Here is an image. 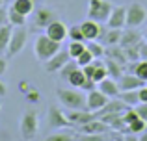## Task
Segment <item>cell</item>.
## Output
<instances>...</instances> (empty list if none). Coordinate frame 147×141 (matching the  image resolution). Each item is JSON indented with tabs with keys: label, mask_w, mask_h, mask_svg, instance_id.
<instances>
[{
	"label": "cell",
	"mask_w": 147,
	"mask_h": 141,
	"mask_svg": "<svg viewBox=\"0 0 147 141\" xmlns=\"http://www.w3.org/2000/svg\"><path fill=\"white\" fill-rule=\"evenodd\" d=\"M142 41V35L136 32L134 28H129L127 32H123L121 35V43H119V47L121 48H129V47H136L138 43Z\"/></svg>",
	"instance_id": "ac0fdd59"
},
{
	"label": "cell",
	"mask_w": 147,
	"mask_h": 141,
	"mask_svg": "<svg viewBox=\"0 0 147 141\" xmlns=\"http://www.w3.org/2000/svg\"><path fill=\"white\" fill-rule=\"evenodd\" d=\"M43 141H76V136L73 132H54L47 136Z\"/></svg>",
	"instance_id": "f546056e"
},
{
	"label": "cell",
	"mask_w": 147,
	"mask_h": 141,
	"mask_svg": "<svg viewBox=\"0 0 147 141\" xmlns=\"http://www.w3.org/2000/svg\"><path fill=\"white\" fill-rule=\"evenodd\" d=\"M93 59H95V58H93V54H91V52L86 48V50H84L82 54H80L78 58L75 59V61H76V65H78V67H86V65H90Z\"/></svg>",
	"instance_id": "1f68e13d"
},
{
	"label": "cell",
	"mask_w": 147,
	"mask_h": 141,
	"mask_svg": "<svg viewBox=\"0 0 147 141\" xmlns=\"http://www.w3.org/2000/svg\"><path fill=\"white\" fill-rule=\"evenodd\" d=\"M134 108H136V112H138V117L144 119L145 123H147V102H140V104L134 106Z\"/></svg>",
	"instance_id": "8d00e7d4"
},
{
	"label": "cell",
	"mask_w": 147,
	"mask_h": 141,
	"mask_svg": "<svg viewBox=\"0 0 147 141\" xmlns=\"http://www.w3.org/2000/svg\"><path fill=\"white\" fill-rule=\"evenodd\" d=\"M106 26L108 28H117L123 30L127 26V6H115L112 7L110 15L106 19Z\"/></svg>",
	"instance_id": "9c48e42d"
},
{
	"label": "cell",
	"mask_w": 147,
	"mask_h": 141,
	"mask_svg": "<svg viewBox=\"0 0 147 141\" xmlns=\"http://www.w3.org/2000/svg\"><path fill=\"white\" fill-rule=\"evenodd\" d=\"M28 89H30V86H28V82H26V80H24V82L21 84V91H22V93H26V91H28Z\"/></svg>",
	"instance_id": "f6af8a7d"
},
{
	"label": "cell",
	"mask_w": 147,
	"mask_h": 141,
	"mask_svg": "<svg viewBox=\"0 0 147 141\" xmlns=\"http://www.w3.org/2000/svg\"><path fill=\"white\" fill-rule=\"evenodd\" d=\"M69 39H71V41H86L80 24H75V26H71V28H69Z\"/></svg>",
	"instance_id": "d6a6232c"
},
{
	"label": "cell",
	"mask_w": 147,
	"mask_h": 141,
	"mask_svg": "<svg viewBox=\"0 0 147 141\" xmlns=\"http://www.w3.org/2000/svg\"><path fill=\"white\" fill-rule=\"evenodd\" d=\"M71 61V56H69L67 50H58L56 54L52 56L50 59H47L45 61V69H47V72H60L61 67H65L67 63Z\"/></svg>",
	"instance_id": "30bf717a"
},
{
	"label": "cell",
	"mask_w": 147,
	"mask_h": 141,
	"mask_svg": "<svg viewBox=\"0 0 147 141\" xmlns=\"http://www.w3.org/2000/svg\"><path fill=\"white\" fill-rule=\"evenodd\" d=\"M80 28H82V33L86 37V41H97V39L100 41V37L104 35L100 24L97 21H93V19H86L84 22H80Z\"/></svg>",
	"instance_id": "7c38bea8"
},
{
	"label": "cell",
	"mask_w": 147,
	"mask_h": 141,
	"mask_svg": "<svg viewBox=\"0 0 147 141\" xmlns=\"http://www.w3.org/2000/svg\"><path fill=\"white\" fill-rule=\"evenodd\" d=\"M11 32H13V26H11L9 22H7V24H4V26H0V52H6L7 50Z\"/></svg>",
	"instance_id": "d4e9b609"
},
{
	"label": "cell",
	"mask_w": 147,
	"mask_h": 141,
	"mask_svg": "<svg viewBox=\"0 0 147 141\" xmlns=\"http://www.w3.org/2000/svg\"><path fill=\"white\" fill-rule=\"evenodd\" d=\"M93 65H95V71H93V82H100V80H104L108 76V71H106V63H104V59H93Z\"/></svg>",
	"instance_id": "484cf974"
},
{
	"label": "cell",
	"mask_w": 147,
	"mask_h": 141,
	"mask_svg": "<svg viewBox=\"0 0 147 141\" xmlns=\"http://www.w3.org/2000/svg\"><path fill=\"white\" fill-rule=\"evenodd\" d=\"M88 80V76L84 74V71H82V67H76L75 71L71 72V74L67 76V80L65 82H69L71 84V87H76V89H82V86H84V82Z\"/></svg>",
	"instance_id": "ffe728a7"
},
{
	"label": "cell",
	"mask_w": 147,
	"mask_h": 141,
	"mask_svg": "<svg viewBox=\"0 0 147 141\" xmlns=\"http://www.w3.org/2000/svg\"><path fill=\"white\" fill-rule=\"evenodd\" d=\"M145 130H147V123H145L144 119H140V117L134 119L132 123L127 126V132H132V134H138V136H140L142 132H145Z\"/></svg>",
	"instance_id": "4dcf8cb0"
},
{
	"label": "cell",
	"mask_w": 147,
	"mask_h": 141,
	"mask_svg": "<svg viewBox=\"0 0 147 141\" xmlns=\"http://www.w3.org/2000/svg\"><path fill=\"white\" fill-rule=\"evenodd\" d=\"M60 48H61V43L50 39L47 33H43V35L36 37V43H34V54H36V58L39 59V61L45 63L47 59L52 58Z\"/></svg>",
	"instance_id": "6da1fadb"
},
{
	"label": "cell",
	"mask_w": 147,
	"mask_h": 141,
	"mask_svg": "<svg viewBox=\"0 0 147 141\" xmlns=\"http://www.w3.org/2000/svg\"><path fill=\"white\" fill-rule=\"evenodd\" d=\"M144 37H145V41H147V30H145V35H144Z\"/></svg>",
	"instance_id": "c3c4849f"
},
{
	"label": "cell",
	"mask_w": 147,
	"mask_h": 141,
	"mask_svg": "<svg viewBox=\"0 0 147 141\" xmlns=\"http://www.w3.org/2000/svg\"><path fill=\"white\" fill-rule=\"evenodd\" d=\"M4 2H7V0H4Z\"/></svg>",
	"instance_id": "f907efd6"
},
{
	"label": "cell",
	"mask_w": 147,
	"mask_h": 141,
	"mask_svg": "<svg viewBox=\"0 0 147 141\" xmlns=\"http://www.w3.org/2000/svg\"><path fill=\"white\" fill-rule=\"evenodd\" d=\"M76 130L80 134H106L108 124L102 119H93V121H88V123L76 126Z\"/></svg>",
	"instance_id": "2e32d148"
},
{
	"label": "cell",
	"mask_w": 147,
	"mask_h": 141,
	"mask_svg": "<svg viewBox=\"0 0 147 141\" xmlns=\"http://www.w3.org/2000/svg\"><path fill=\"white\" fill-rule=\"evenodd\" d=\"M11 7L28 17V15H32L34 11H36V2H34V0H13Z\"/></svg>",
	"instance_id": "44dd1931"
},
{
	"label": "cell",
	"mask_w": 147,
	"mask_h": 141,
	"mask_svg": "<svg viewBox=\"0 0 147 141\" xmlns=\"http://www.w3.org/2000/svg\"><path fill=\"white\" fill-rule=\"evenodd\" d=\"M138 138H140V141H147V130H145V132H142Z\"/></svg>",
	"instance_id": "bcb514c9"
},
{
	"label": "cell",
	"mask_w": 147,
	"mask_h": 141,
	"mask_svg": "<svg viewBox=\"0 0 147 141\" xmlns=\"http://www.w3.org/2000/svg\"><path fill=\"white\" fill-rule=\"evenodd\" d=\"M123 141H140V138H138V134L127 132V134H123Z\"/></svg>",
	"instance_id": "b9f144b4"
},
{
	"label": "cell",
	"mask_w": 147,
	"mask_h": 141,
	"mask_svg": "<svg viewBox=\"0 0 147 141\" xmlns=\"http://www.w3.org/2000/svg\"><path fill=\"white\" fill-rule=\"evenodd\" d=\"M45 33H47L50 39L58 41V43H63V41L69 37V28L60 21V19H56V21H52L47 28H45Z\"/></svg>",
	"instance_id": "8fae6325"
},
{
	"label": "cell",
	"mask_w": 147,
	"mask_h": 141,
	"mask_svg": "<svg viewBox=\"0 0 147 141\" xmlns=\"http://www.w3.org/2000/svg\"><path fill=\"white\" fill-rule=\"evenodd\" d=\"M84 50H86V41H71L67 47V52L71 56V59H76Z\"/></svg>",
	"instance_id": "f1b7e54d"
},
{
	"label": "cell",
	"mask_w": 147,
	"mask_h": 141,
	"mask_svg": "<svg viewBox=\"0 0 147 141\" xmlns=\"http://www.w3.org/2000/svg\"><path fill=\"white\" fill-rule=\"evenodd\" d=\"M7 21H9L11 26H24L26 24V15L19 13L13 7H7Z\"/></svg>",
	"instance_id": "83f0119b"
},
{
	"label": "cell",
	"mask_w": 147,
	"mask_h": 141,
	"mask_svg": "<svg viewBox=\"0 0 147 141\" xmlns=\"http://www.w3.org/2000/svg\"><path fill=\"white\" fill-rule=\"evenodd\" d=\"M108 100H110V98H108L106 95L99 89V87H95V89L88 91V95H86V110L97 113L100 108H104V106H106Z\"/></svg>",
	"instance_id": "ba28073f"
},
{
	"label": "cell",
	"mask_w": 147,
	"mask_h": 141,
	"mask_svg": "<svg viewBox=\"0 0 147 141\" xmlns=\"http://www.w3.org/2000/svg\"><path fill=\"white\" fill-rule=\"evenodd\" d=\"M26 39H28V32H26L24 26H13V32H11V37H9V45H7V50H6L7 56L9 58L17 56L24 48Z\"/></svg>",
	"instance_id": "5b68a950"
},
{
	"label": "cell",
	"mask_w": 147,
	"mask_h": 141,
	"mask_svg": "<svg viewBox=\"0 0 147 141\" xmlns=\"http://www.w3.org/2000/svg\"><path fill=\"white\" fill-rule=\"evenodd\" d=\"M56 95H58L60 104L67 110H84L86 108V97H84L76 87H69V89L60 87V89L56 91Z\"/></svg>",
	"instance_id": "7a4b0ae2"
},
{
	"label": "cell",
	"mask_w": 147,
	"mask_h": 141,
	"mask_svg": "<svg viewBox=\"0 0 147 141\" xmlns=\"http://www.w3.org/2000/svg\"><path fill=\"white\" fill-rule=\"evenodd\" d=\"M112 7L114 6L108 0H90V4H88V19H93L97 22H106Z\"/></svg>",
	"instance_id": "277c9868"
},
{
	"label": "cell",
	"mask_w": 147,
	"mask_h": 141,
	"mask_svg": "<svg viewBox=\"0 0 147 141\" xmlns=\"http://www.w3.org/2000/svg\"><path fill=\"white\" fill-rule=\"evenodd\" d=\"M86 48L93 54V58L95 59H100V58H104L106 56V48H104V45L100 43V41H86Z\"/></svg>",
	"instance_id": "cb8c5ba5"
},
{
	"label": "cell",
	"mask_w": 147,
	"mask_h": 141,
	"mask_svg": "<svg viewBox=\"0 0 147 141\" xmlns=\"http://www.w3.org/2000/svg\"><path fill=\"white\" fill-rule=\"evenodd\" d=\"M37 130H39V117H37V112L28 110V112L21 117V136L24 139H34L37 136Z\"/></svg>",
	"instance_id": "3957f363"
},
{
	"label": "cell",
	"mask_w": 147,
	"mask_h": 141,
	"mask_svg": "<svg viewBox=\"0 0 147 141\" xmlns=\"http://www.w3.org/2000/svg\"><path fill=\"white\" fill-rule=\"evenodd\" d=\"M104 63H106V71H108V76H110V78L119 80L123 76V69H121L123 65H121V63H117L115 59H112V58H106Z\"/></svg>",
	"instance_id": "603a6c76"
},
{
	"label": "cell",
	"mask_w": 147,
	"mask_h": 141,
	"mask_svg": "<svg viewBox=\"0 0 147 141\" xmlns=\"http://www.w3.org/2000/svg\"><path fill=\"white\" fill-rule=\"evenodd\" d=\"M134 119H138V112H136V108H127L125 112H123V121L127 123V126H129V124L132 123Z\"/></svg>",
	"instance_id": "e575fe53"
},
{
	"label": "cell",
	"mask_w": 147,
	"mask_h": 141,
	"mask_svg": "<svg viewBox=\"0 0 147 141\" xmlns=\"http://www.w3.org/2000/svg\"><path fill=\"white\" fill-rule=\"evenodd\" d=\"M129 72L136 74L142 82H147V59H138V61L129 63Z\"/></svg>",
	"instance_id": "d6986e66"
},
{
	"label": "cell",
	"mask_w": 147,
	"mask_h": 141,
	"mask_svg": "<svg viewBox=\"0 0 147 141\" xmlns=\"http://www.w3.org/2000/svg\"><path fill=\"white\" fill-rule=\"evenodd\" d=\"M56 13H54L52 9H49V7H37L36 11H34V24L37 26V28H47L52 21H56Z\"/></svg>",
	"instance_id": "5bb4252c"
},
{
	"label": "cell",
	"mask_w": 147,
	"mask_h": 141,
	"mask_svg": "<svg viewBox=\"0 0 147 141\" xmlns=\"http://www.w3.org/2000/svg\"><path fill=\"white\" fill-rule=\"evenodd\" d=\"M119 98H121V100L125 102L127 106H130V108H134V106L140 104L138 89H134V91H121V93H119Z\"/></svg>",
	"instance_id": "4316f807"
},
{
	"label": "cell",
	"mask_w": 147,
	"mask_h": 141,
	"mask_svg": "<svg viewBox=\"0 0 147 141\" xmlns=\"http://www.w3.org/2000/svg\"><path fill=\"white\" fill-rule=\"evenodd\" d=\"M26 100L28 102H37L39 100V91L37 89H28L26 91Z\"/></svg>",
	"instance_id": "74e56055"
},
{
	"label": "cell",
	"mask_w": 147,
	"mask_h": 141,
	"mask_svg": "<svg viewBox=\"0 0 147 141\" xmlns=\"http://www.w3.org/2000/svg\"><path fill=\"white\" fill-rule=\"evenodd\" d=\"M65 115H67V119H69V121H71L73 126H80V124L88 123V121L97 119L95 112H90V110L86 112V108H84V110H69Z\"/></svg>",
	"instance_id": "4fadbf2b"
},
{
	"label": "cell",
	"mask_w": 147,
	"mask_h": 141,
	"mask_svg": "<svg viewBox=\"0 0 147 141\" xmlns=\"http://www.w3.org/2000/svg\"><path fill=\"white\" fill-rule=\"evenodd\" d=\"M6 71H7V61L4 58H0V76H2Z\"/></svg>",
	"instance_id": "7bdbcfd3"
},
{
	"label": "cell",
	"mask_w": 147,
	"mask_h": 141,
	"mask_svg": "<svg viewBox=\"0 0 147 141\" xmlns=\"http://www.w3.org/2000/svg\"><path fill=\"white\" fill-rule=\"evenodd\" d=\"M117 86H119V91H134V89H140L142 86H145V82H142L136 74L132 72H123V76L117 80Z\"/></svg>",
	"instance_id": "9a60e30c"
},
{
	"label": "cell",
	"mask_w": 147,
	"mask_h": 141,
	"mask_svg": "<svg viewBox=\"0 0 147 141\" xmlns=\"http://www.w3.org/2000/svg\"><path fill=\"white\" fill-rule=\"evenodd\" d=\"M76 141H106L104 134H78Z\"/></svg>",
	"instance_id": "836d02e7"
},
{
	"label": "cell",
	"mask_w": 147,
	"mask_h": 141,
	"mask_svg": "<svg viewBox=\"0 0 147 141\" xmlns=\"http://www.w3.org/2000/svg\"><path fill=\"white\" fill-rule=\"evenodd\" d=\"M147 19V7L142 2H132L127 6V28H138Z\"/></svg>",
	"instance_id": "8992f818"
},
{
	"label": "cell",
	"mask_w": 147,
	"mask_h": 141,
	"mask_svg": "<svg viewBox=\"0 0 147 141\" xmlns=\"http://www.w3.org/2000/svg\"><path fill=\"white\" fill-rule=\"evenodd\" d=\"M0 6H4V0H0Z\"/></svg>",
	"instance_id": "681fc988"
},
{
	"label": "cell",
	"mask_w": 147,
	"mask_h": 141,
	"mask_svg": "<svg viewBox=\"0 0 147 141\" xmlns=\"http://www.w3.org/2000/svg\"><path fill=\"white\" fill-rule=\"evenodd\" d=\"M138 97H140V102H147V86H142L138 89Z\"/></svg>",
	"instance_id": "60d3db41"
},
{
	"label": "cell",
	"mask_w": 147,
	"mask_h": 141,
	"mask_svg": "<svg viewBox=\"0 0 147 141\" xmlns=\"http://www.w3.org/2000/svg\"><path fill=\"white\" fill-rule=\"evenodd\" d=\"M47 123L50 128H54V130H60V128H69L73 126L71 121L67 119V115H65V112H61L60 108H56V106H50L49 108V115H47Z\"/></svg>",
	"instance_id": "52a82bcc"
},
{
	"label": "cell",
	"mask_w": 147,
	"mask_h": 141,
	"mask_svg": "<svg viewBox=\"0 0 147 141\" xmlns=\"http://www.w3.org/2000/svg\"><path fill=\"white\" fill-rule=\"evenodd\" d=\"M138 50H140V59H147V41L142 39L138 43Z\"/></svg>",
	"instance_id": "f35d334b"
},
{
	"label": "cell",
	"mask_w": 147,
	"mask_h": 141,
	"mask_svg": "<svg viewBox=\"0 0 147 141\" xmlns=\"http://www.w3.org/2000/svg\"><path fill=\"white\" fill-rule=\"evenodd\" d=\"M7 7H4V6H0V26H4V24H7Z\"/></svg>",
	"instance_id": "ab89813d"
},
{
	"label": "cell",
	"mask_w": 147,
	"mask_h": 141,
	"mask_svg": "<svg viewBox=\"0 0 147 141\" xmlns=\"http://www.w3.org/2000/svg\"><path fill=\"white\" fill-rule=\"evenodd\" d=\"M76 67H78V65H76V61H75V59H71V61H69L65 67H61V71H60V76H61L63 80H67V76L71 74V72L75 71Z\"/></svg>",
	"instance_id": "d590c367"
},
{
	"label": "cell",
	"mask_w": 147,
	"mask_h": 141,
	"mask_svg": "<svg viewBox=\"0 0 147 141\" xmlns=\"http://www.w3.org/2000/svg\"><path fill=\"white\" fill-rule=\"evenodd\" d=\"M6 93H7V87H6V84L0 80V97H6Z\"/></svg>",
	"instance_id": "ee69618b"
},
{
	"label": "cell",
	"mask_w": 147,
	"mask_h": 141,
	"mask_svg": "<svg viewBox=\"0 0 147 141\" xmlns=\"http://www.w3.org/2000/svg\"><path fill=\"white\" fill-rule=\"evenodd\" d=\"M112 141H123V136H114V139Z\"/></svg>",
	"instance_id": "7dc6e473"
},
{
	"label": "cell",
	"mask_w": 147,
	"mask_h": 141,
	"mask_svg": "<svg viewBox=\"0 0 147 141\" xmlns=\"http://www.w3.org/2000/svg\"><path fill=\"white\" fill-rule=\"evenodd\" d=\"M121 35H123V30H117V28H108V32L102 35L104 39V45H108V47H117L119 43H121Z\"/></svg>",
	"instance_id": "7402d4cb"
},
{
	"label": "cell",
	"mask_w": 147,
	"mask_h": 141,
	"mask_svg": "<svg viewBox=\"0 0 147 141\" xmlns=\"http://www.w3.org/2000/svg\"><path fill=\"white\" fill-rule=\"evenodd\" d=\"M97 87L106 95L108 98H117L119 93H121V91H119V86H117V80L110 78V76H106L104 80H100V82L97 84Z\"/></svg>",
	"instance_id": "e0dca14e"
}]
</instances>
